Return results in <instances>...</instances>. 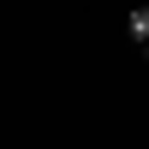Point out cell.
Listing matches in <instances>:
<instances>
[{"label": "cell", "instance_id": "obj_1", "mask_svg": "<svg viewBox=\"0 0 149 149\" xmlns=\"http://www.w3.org/2000/svg\"><path fill=\"white\" fill-rule=\"evenodd\" d=\"M131 42L149 54V6H137V12H131Z\"/></svg>", "mask_w": 149, "mask_h": 149}]
</instances>
